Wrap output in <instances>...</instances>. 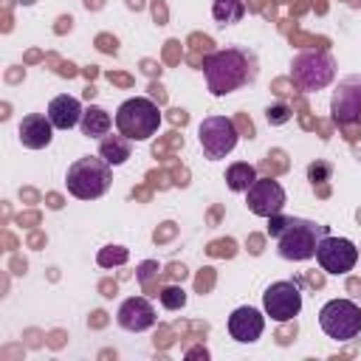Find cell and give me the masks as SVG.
I'll list each match as a JSON object with an SVG mask.
<instances>
[{
    "instance_id": "44dd1931",
    "label": "cell",
    "mask_w": 361,
    "mask_h": 361,
    "mask_svg": "<svg viewBox=\"0 0 361 361\" xmlns=\"http://www.w3.org/2000/svg\"><path fill=\"white\" fill-rule=\"evenodd\" d=\"M161 305L166 307V310H180L183 305H186V290L183 288H178V285H166V288H161Z\"/></svg>"
},
{
    "instance_id": "7a4b0ae2",
    "label": "cell",
    "mask_w": 361,
    "mask_h": 361,
    "mask_svg": "<svg viewBox=\"0 0 361 361\" xmlns=\"http://www.w3.org/2000/svg\"><path fill=\"white\" fill-rule=\"evenodd\" d=\"M268 234L276 240V254L288 262H305L310 257H316L319 243L330 234V228L319 220H307V217H282L274 214L268 217Z\"/></svg>"
},
{
    "instance_id": "ba28073f",
    "label": "cell",
    "mask_w": 361,
    "mask_h": 361,
    "mask_svg": "<svg viewBox=\"0 0 361 361\" xmlns=\"http://www.w3.org/2000/svg\"><path fill=\"white\" fill-rule=\"evenodd\" d=\"M262 310L274 322H290L293 316H299V310H302L299 282H290V279L271 282L265 288V293H262Z\"/></svg>"
},
{
    "instance_id": "9a60e30c",
    "label": "cell",
    "mask_w": 361,
    "mask_h": 361,
    "mask_svg": "<svg viewBox=\"0 0 361 361\" xmlns=\"http://www.w3.org/2000/svg\"><path fill=\"white\" fill-rule=\"evenodd\" d=\"M82 113H85L82 102H79L76 96L62 93V96H54V99H51L45 116L51 118V124H54L56 130H71V127H76V124L82 121Z\"/></svg>"
},
{
    "instance_id": "5b68a950",
    "label": "cell",
    "mask_w": 361,
    "mask_h": 361,
    "mask_svg": "<svg viewBox=\"0 0 361 361\" xmlns=\"http://www.w3.org/2000/svg\"><path fill=\"white\" fill-rule=\"evenodd\" d=\"M290 79L299 90L316 93L324 90L336 79V59L330 51L316 48V51H302L290 62Z\"/></svg>"
},
{
    "instance_id": "e0dca14e",
    "label": "cell",
    "mask_w": 361,
    "mask_h": 361,
    "mask_svg": "<svg viewBox=\"0 0 361 361\" xmlns=\"http://www.w3.org/2000/svg\"><path fill=\"white\" fill-rule=\"evenodd\" d=\"M99 155L110 164V166H121V164H127V158L133 155V141L127 138V135H121V133H116V135H104L102 141H99Z\"/></svg>"
},
{
    "instance_id": "ffe728a7",
    "label": "cell",
    "mask_w": 361,
    "mask_h": 361,
    "mask_svg": "<svg viewBox=\"0 0 361 361\" xmlns=\"http://www.w3.org/2000/svg\"><path fill=\"white\" fill-rule=\"evenodd\" d=\"M130 259V251L124 248V245H104L102 251H99V257H96V262L102 265V268H113V265H124Z\"/></svg>"
},
{
    "instance_id": "9c48e42d",
    "label": "cell",
    "mask_w": 361,
    "mask_h": 361,
    "mask_svg": "<svg viewBox=\"0 0 361 361\" xmlns=\"http://www.w3.org/2000/svg\"><path fill=\"white\" fill-rule=\"evenodd\" d=\"M316 262L322 265V271H327V274H333V276H344V274H350V271L355 268V262H358V248H355V243L347 240V237H333V234H327V237L319 243V248H316Z\"/></svg>"
},
{
    "instance_id": "6da1fadb",
    "label": "cell",
    "mask_w": 361,
    "mask_h": 361,
    "mask_svg": "<svg viewBox=\"0 0 361 361\" xmlns=\"http://www.w3.org/2000/svg\"><path fill=\"white\" fill-rule=\"evenodd\" d=\"M203 79L212 96H226L234 93L237 87H245L257 79V54L240 45L220 48L203 56L200 62Z\"/></svg>"
},
{
    "instance_id": "3957f363",
    "label": "cell",
    "mask_w": 361,
    "mask_h": 361,
    "mask_svg": "<svg viewBox=\"0 0 361 361\" xmlns=\"http://www.w3.org/2000/svg\"><path fill=\"white\" fill-rule=\"evenodd\" d=\"M113 183V166L102 158V155H85V158H76L71 166H68V175H65V186L73 197L79 200H96L102 197Z\"/></svg>"
},
{
    "instance_id": "7402d4cb",
    "label": "cell",
    "mask_w": 361,
    "mask_h": 361,
    "mask_svg": "<svg viewBox=\"0 0 361 361\" xmlns=\"http://www.w3.org/2000/svg\"><path fill=\"white\" fill-rule=\"evenodd\" d=\"M265 118H268V124H285L290 118V110L285 104H274L265 110Z\"/></svg>"
},
{
    "instance_id": "cb8c5ba5",
    "label": "cell",
    "mask_w": 361,
    "mask_h": 361,
    "mask_svg": "<svg viewBox=\"0 0 361 361\" xmlns=\"http://www.w3.org/2000/svg\"><path fill=\"white\" fill-rule=\"evenodd\" d=\"M192 358H209V350H206V347H192V350H186V361H192Z\"/></svg>"
},
{
    "instance_id": "2e32d148",
    "label": "cell",
    "mask_w": 361,
    "mask_h": 361,
    "mask_svg": "<svg viewBox=\"0 0 361 361\" xmlns=\"http://www.w3.org/2000/svg\"><path fill=\"white\" fill-rule=\"evenodd\" d=\"M110 127H113V118H110V113L104 107H99V104H87L85 107L82 121H79L82 135H87V138H104L110 133Z\"/></svg>"
},
{
    "instance_id": "603a6c76",
    "label": "cell",
    "mask_w": 361,
    "mask_h": 361,
    "mask_svg": "<svg viewBox=\"0 0 361 361\" xmlns=\"http://www.w3.org/2000/svg\"><path fill=\"white\" fill-rule=\"evenodd\" d=\"M330 164H324V161H316V164H310L307 166V178L313 180V183H319V180H327L330 178Z\"/></svg>"
},
{
    "instance_id": "52a82bcc",
    "label": "cell",
    "mask_w": 361,
    "mask_h": 361,
    "mask_svg": "<svg viewBox=\"0 0 361 361\" xmlns=\"http://www.w3.org/2000/svg\"><path fill=\"white\" fill-rule=\"evenodd\" d=\"M197 141L209 161H220L237 147L240 135L228 116H206L197 127Z\"/></svg>"
},
{
    "instance_id": "5bb4252c",
    "label": "cell",
    "mask_w": 361,
    "mask_h": 361,
    "mask_svg": "<svg viewBox=\"0 0 361 361\" xmlns=\"http://www.w3.org/2000/svg\"><path fill=\"white\" fill-rule=\"evenodd\" d=\"M54 124H51V118L48 116H42V113H28L23 121H20V127H17V135H20V144L25 147V149H45L48 144H51V138H54Z\"/></svg>"
},
{
    "instance_id": "8992f818",
    "label": "cell",
    "mask_w": 361,
    "mask_h": 361,
    "mask_svg": "<svg viewBox=\"0 0 361 361\" xmlns=\"http://www.w3.org/2000/svg\"><path fill=\"white\" fill-rule=\"evenodd\" d=\"M319 327L336 341H350L361 333V307L350 299H330L319 310Z\"/></svg>"
},
{
    "instance_id": "277c9868",
    "label": "cell",
    "mask_w": 361,
    "mask_h": 361,
    "mask_svg": "<svg viewBox=\"0 0 361 361\" xmlns=\"http://www.w3.org/2000/svg\"><path fill=\"white\" fill-rule=\"evenodd\" d=\"M161 127V110L147 96H133L116 110V130L130 141H147Z\"/></svg>"
},
{
    "instance_id": "8fae6325",
    "label": "cell",
    "mask_w": 361,
    "mask_h": 361,
    "mask_svg": "<svg viewBox=\"0 0 361 361\" xmlns=\"http://www.w3.org/2000/svg\"><path fill=\"white\" fill-rule=\"evenodd\" d=\"M285 189L274 178H257L245 192V206L257 217H274L285 209Z\"/></svg>"
},
{
    "instance_id": "4fadbf2b",
    "label": "cell",
    "mask_w": 361,
    "mask_h": 361,
    "mask_svg": "<svg viewBox=\"0 0 361 361\" xmlns=\"http://www.w3.org/2000/svg\"><path fill=\"white\" fill-rule=\"evenodd\" d=\"M262 330H265V316H262L257 307H251V305H243V307H237V310L228 316V333H231V338L240 341V344L257 341V338L262 336Z\"/></svg>"
},
{
    "instance_id": "d6986e66",
    "label": "cell",
    "mask_w": 361,
    "mask_h": 361,
    "mask_svg": "<svg viewBox=\"0 0 361 361\" xmlns=\"http://www.w3.org/2000/svg\"><path fill=\"white\" fill-rule=\"evenodd\" d=\"M212 17L220 25H234L245 17V3L243 0H214L212 3Z\"/></svg>"
},
{
    "instance_id": "7c38bea8",
    "label": "cell",
    "mask_w": 361,
    "mask_h": 361,
    "mask_svg": "<svg viewBox=\"0 0 361 361\" xmlns=\"http://www.w3.org/2000/svg\"><path fill=\"white\" fill-rule=\"evenodd\" d=\"M155 307L147 296H130L118 305V313H116V322L121 330L127 333H144L155 324Z\"/></svg>"
},
{
    "instance_id": "ac0fdd59",
    "label": "cell",
    "mask_w": 361,
    "mask_h": 361,
    "mask_svg": "<svg viewBox=\"0 0 361 361\" xmlns=\"http://www.w3.org/2000/svg\"><path fill=\"white\" fill-rule=\"evenodd\" d=\"M257 178H259L257 169H254L251 164H245V161H237V164H231V166L226 169V183H228L231 192H248V186H251Z\"/></svg>"
},
{
    "instance_id": "30bf717a",
    "label": "cell",
    "mask_w": 361,
    "mask_h": 361,
    "mask_svg": "<svg viewBox=\"0 0 361 361\" xmlns=\"http://www.w3.org/2000/svg\"><path fill=\"white\" fill-rule=\"evenodd\" d=\"M330 113H333V121L341 127L361 121V73H350L338 79V87L330 102Z\"/></svg>"
}]
</instances>
